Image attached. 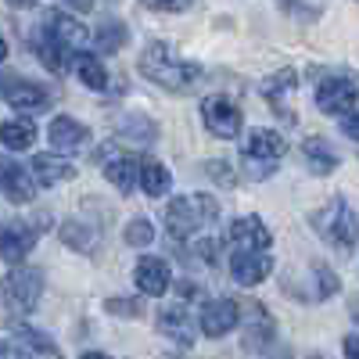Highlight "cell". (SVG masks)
<instances>
[{
  "label": "cell",
  "mask_w": 359,
  "mask_h": 359,
  "mask_svg": "<svg viewBox=\"0 0 359 359\" xmlns=\"http://www.w3.org/2000/svg\"><path fill=\"white\" fill-rule=\"evenodd\" d=\"M140 72L158 83L169 94H191L201 83V65L194 62H180V57L165 47V43H147L140 54Z\"/></svg>",
  "instance_id": "6da1fadb"
},
{
  "label": "cell",
  "mask_w": 359,
  "mask_h": 359,
  "mask_svg": "<svg viewBox=\"0 0 359 359\" xmlns=\"http://www.w3.org/2000/svg\"><path fill=\"white\" fill-rule=\"evenodd\" d=\"M216 219H219V201L212 194H184L169 201L165 208V226H169V237H176V241L212 226Z\"/></svg>",
  "instance_id": "7a4b0ae2"
},
{
  "label": "cell",
  "mask_w": 359,
  "mask_h": 359,
  "mask_svg": "<svg viewBox=\"0 0 359 359\" xmlns=\"http://www.w3.org/2000/svg\"><path fill=\"white\" fill-rule=\"evenodd\" d=\"M313 230L323 237L327 245H334L341 252L359 245V216L345 198H331L320 212H313Z\"/></svg>",
  "instance_id": "3957f363"
},
{
  "label": "cell",
  "mask_w": 359,
  "mask_h": 359,
  "mask_svg": "<svg viewBox=\"0 0 359 359\" xmlns=\"http://www.w3.org/2000/svg\"><path fill=\"white\" fill-rule=\"evenodd\" d=\"M40 294H43V273H40V269L22 266V262L15 269H8V277H4V298H8V306L15 313L36 309Z\"/></svg>",
  "instance_id": "277c9868"
},
{
  "label": "cell",
  "mask_w": 359,
  "mask_h": 359,
  "mask_svg": "<svg viewBox=\"0 0 359 359\" xmlns=\"http://www.w3.org/2000/svg\"><path fill=\"white\" fill-rule=\"evenodd\" d=\"M40 33H43V36H50L57 47H65L69 54L90 43L86 25H83L79 18L65 15V11H57V8H54V11H43V25H40Z\"/></svg>",
  "instance_id": "5b68a950"
},
{
  "label": "cell",
  "mask_w": 359,
  "mask_h": 359,
  "mask_svg": "<svg viewBox=\"0 0 359 359\" xmlns=\"http://www.w3.org/2000/svg\"><path fill=\"white\" fill-rule=\"evenodd\" d=\"M355 101H359V86L348 76H327L316 86V108L323 115H345L355 108Z\"/></svg>",
  "instance_id": "8992f818"
},
{
  "label": "cell",
  "mask_w": 359,
  "mask_h": 359,
  "mask_svg": "<svg viewBox=\"0 0 359 359\" xmlns=\"http://www.w3.org/2000/svg\"><path fill=\"white\" fill-rule=\"evenodd\" d=\"M36 237H40V230L33 223H22V219L0 223V259H8V262L18 266L29 252L36 248Z\"/></svg>",
  "instance_id": "52a82bcc"
},
{
  "label": "cell",
  "mask_w": 359,
  "mask_h": 359,
  "mask_svg": "<svg viewBox=\"0 0 359 359\" xmlns=\"http://www.w3.org/2000/svg\"><path fill=\"white\" fill-rule=\"evenodd\" d=\"M201 118H205V126L208 133H216L223 140L237 137L241 133V108H237L230 97H208L201 104Z\"/></svg>",
  "instance_id": "ba28073f"
},
{
  "label": "cell",
  "mask_w": 359,
  "mask_h": 359,
  "mask_svg": "<svg viewBox=\"0 0 359 359\" xmlns=\"http://www.w3.org/2000/svg\"><path fill=\"white\" fill-rule=\"evenodd\" d=\"M273 273V255L269 252H233L230 259V277L241 287H255Z\"/></svg>",
  "instance_id": "9c48e42d"
},
{
  "label": "cell",
  "mask_w": 359,
  "mask_h": 359,
  "mask_svg": "<svg viewBox=\"0 0 359 359\" xmlns=\"http://www.w3.org/2000/svg\"><path fill=\"white\" fill-rule=\"evenodd\" d=\"M237 323H241V306H237V302H230V298H212V302H205V309H201V331L208 338L230 334Z\"/></svg>",
  "instance_id": "30bf717a"
},
{
  "label": "cell",
  "mask_w": 359,
  "mask_h": 359,
  "mask_svg": "<svg viewBox=\"0 0 359 359\" xmlns=\"http://www.w3.org/2000/svg\"><path fill=\"white\" fill-rule=\"evenodd\" d=\"M0 194H4L8 201H15V205H25V201L36 198V180L29 176L25 165L0 158Z\"/></svg>",
  "instance_id": "8fae6325"
},
{
  "label": "cell",
  "mask_w": 359,
  "mask_h": 359,
  "mask_svg": "<svg viewBox=\"0 0 359 359\" xmlns=\"http://www.w3.org/2000/svg\"><path fill=\"white\" fill-rule=\"evenodd\" d=\"M230 241L237 245V252H266L273 245V233L259 216H241L230 223Z\"/></svg>",
  "instance_id": "7c38bea8"
},
{
  "label": "cell",
  "mask_w": 359,
  "mask_h": 359,
  "mask_svg": "<svg viewBox=\"0 0 359 359\" xmlns=\"http://www.w3.org/2000/svg\"><path fill=\"white\" fill-rule=\"evenodd\" d=\"M133 280L144 294H151V298H162L172 284V273H169V262L158 259V255H144L133 269Z\"/></svg>",
  "instance_id": "4fadbf2b"
},
{
  "label": "cell",
  "mask_w": 359,
  "mask_h": 359,
  "mask_svg": "<svg viewBox=\"0 0 359 359\" xmlns=\"http://www.w3.org/2000/svg\"><path fill=\"white\" fill-rule=\"evenodd\" d=\"M287 151V140L277 133V130H252L245 137V158L252 162H277L280 155Z\"/></svg>",
  "instance_id": "5bb4252c"
},
{
  "label": "cell",
  "mask_w": 359,
  "mask_h": 359,
  "mask_svg": "<svg viewBox=\"0 0 359 359\" xmlns=\"http://www.w3.org/2000/svg\"><path fill=\"white\" fill-rule=\"evenodd\" d=\"M29 176H33L40 187H57V184H65V180L76 176V165L62 155H36L29 162Z\"/></svg>",
  "instance_id": "9a60e30c"
},
{
  "label": "cell",
  "mask_w": 359,
  "mask_h": 359,
  "mask_svg": "<svg viewBox=\"0 0 359 359\" xmlns=\"http://www.w3.org/2000/svg\"><path fill=\"white\" fill-rule=\"evenodd\" d=\"M4 97H8V104L11 108H18V111H25V115H40L47 104H50V94L43 86H36V83H8L4 86Z\"/></svg>",
  "instance_id": "2e32d148"
},
{
  "label": "cell",
  "mask_w": 359,
  "mask_h": 359,
  "mask_svg": "<svg viewBox=\"0 0 359 359\" xmlns=\"http://www.w3.org/2000/svg\"><path fill=\"white\" fill-rule=\"evenodd\" d=\"M47 137H50V144L57 147V151H79V147L86 144V126L83 123H76V118H69V115H54L50 118V126H47Z\"/></svg>",
  "instance_id": "e0dca14e"
},
{
  "label": "cell",
  "mask_w": 359,
  "mask_h": 359,
  "mask_svg": "<svg viewBox=\"0 0 359 359\" xmlns=\"http://www.w3.org/2000/svg\"><path fill=\"white\" fill-rule=\"evenodd\" d=\"M158 331H162L169 341L184 345V348L194 345V323H191V313H187L184 306H169V309H162V313H158Z\"/></svg>",
  "instance_id": "ac0fdd59"
},
{
  "label": "cell",
  "mask_w": 359,
  "mask_h": 359,
  "mask_svg": "<svg viewBox=\"0 0 359 359\" xmlns=\"http://www.w3.org/2000/svg\"><path fill=\"white\" fill-rule=\"evenodd\" d=\"M294 90H298V72L294 69H280L277 76H269L266 83H262V94H266V101L269 104H273V111H280L284 118H287V123H291V111H287V97L294 94Z\"/></svg>",
  "instance_id": "d6986e66"
},
{
  "label": "cell",
  "mask_w": 359,
  "mask_h": 359,
  "mask_svg": "<svg viewBox=\"0 0 359 359\" xmlns=\"http://www.w3.org/2000/svg\"><path fill=\"white\" fill-rule=\"evenodd\" d=\"M137 172H140V162L133 155H104V176L115 191L130 194L137 187Z\"/></svg>",
  "instance_id": "ffe728a7"
},
{
  "label": "cell",
  "mask_w": 359,
  "mask_h": 359,
  "mask_svg": "<svg viewBox=\"0 0 359 359\" xmlns=\"http://www.w3.org/2000/svg\"><path fill=\"white\" fill-rule=\"evenodd\" d=\"M248 323H245V345L248 348H266L269 341H273V320H269V313L259 306V302H248Z\"/></svg>",
  "instance_id": "44dd1931"
},
{
  "label": "cell",
  "mask_w": 359,
  "mask_h": 359,
  "mask_svg": "<svg viewBox=\"0 0 359 359\" xmlns=\"http://www.w3.org/2000/svg\"><path fill=\"white\" fill-rule=\"evenodd\" d=\"M302 158H306V165H309L316 176H327V172L338 169V151H334V147L327 144L323 137H309V140L302 144Z\"/></svg>",
  "instance_id": "7402d4cb"
},
{
  "label": "cell",
  "mask_w": 359,
  "mask_h": 359,
  "mask_svg": "<svg viewBox=\"0 0 359 359\" xmlns=\"http://www.w3.org/2000/svg\"><path fill=\"white\" fill-rule=\"evenodd\" d=\"M137 180H140V187H144L147 198H162V194H169V187H172V176H169V169H165L158 158H144Z\"/></svg>",
  "instance_id": "603a6c76"
},
{
  "label": "cell",
  "mask_w": 359,
  "mask_h": 359,
  "mask_svg": "<svg viewBox=\"0 0 359 359\" xmlns=\"http://www.w3.org/2000/svg\"><path fill=\"white\" fill-rule=\"evenodd\" d=\"M0 144H4L8 151H29V147L36 144V126L29 123V118H11V123L0 126Z\"/></svg>",
  "instance_id": "cb8c5ba5"
},
{
  "label": "cell",
  "mask_w": 359,
  "mask_h": 359,
  "mask_svg": "<svg viewBox=\"0 0 359 359\" xmlns=\"http://www.w3.org/2000/svg\"><path fill=\"white\" fill-rule=\"evenodd\" d=\"M62 241L72 248V252H83V255H90L97 245H101V233L90 226V223H79V219H69L65 226H62Z\"/></svg>",
  "instance_id": "d4e9b609"
},
{
  "label": "cell",
  "mask_w": 359,
  "mask_h": 359,
  "mask_svg": "<svg viewBox=\"0 0 359 359\" xmlns=\"http://www.w3.org/2000/svg\"><path fill=\"white\" fill-rule=\"evenodd\" d=\"M130 40V29L123 25V22H101L97 29H94V43H97V50H104V54H115V50H123V43Z\"/></svg>",
  "instance_id": "484cf974"
},
{
  "label": "cell",
  "mask_w": 359,
  "mask_h": 359,
  "mask_svg": "<svg viewBox=\"0 0 359 359\" xmlns=\"http://www.w3.org/2000/svg\"><path fill=\"white\" fill-rule=\"evenodd\" d=\"M76 76L83 79V86H90V90H104L108 86V72H104V65L97 62L94 54H76Z\"/></svg>",
  "instance_id": "4316f807"
},
{
  "label": "cell",
  "mask_w": 359,
  "mask_h": 359,
  "mask_svg": "<svg viewBox=\"0 0 359 359\" xmlns=\"http://www.w3.org/2000/svg\"><path fill=\"white\" fill-rule=\"evenodd\" d=\"M33 47H36V54H40V62L50 69V72H65L69 69V50L65 47H57L50 36H33Z\"/></svg>",
  "instance_id": "83f0119b"
},
{
  "label": "cell",
  "mask_w": 359,
  "mask_h": 359,
  "mask_svg": "<svg viewBox=\"0 0 359 359\" xmlns=\"http://www.w3.org/2000/svg\"><path fill=\"white\" fill-rule=\"evenodd\" d=\"M118 130L123 133H130V140H155V133H158V126L151 123V118H140V115H133V118H118Z\"/></svg>",
  "instance_id": "f1b7e54d"
},
{
  "label": "cell",
  "mask_w": 359,
  "mask_h": 359,
  "mask_svg": "<svg viewBox=\"0 0 359 359\" xmlns=\"http://www.w3.org/2000/svg\"><path fill=\"white\" fill-rule=\"evenodd\" d=\"M104 309H108L111 316H126V320L144 316V302H140V298H108Z\"/></svg>",
  "instance_id": "f546056e"
},
{
  "label": "cell",
  "mask_w": 359,
  "mask_h": 359,
  "mask_svg": "<svg viewBox=\"0 0 359 359\" xmlns=\"http://www.w3.org/2000/svg\"><path fill=\"white\" fill-rule=\"evenodd\" d=\"M126 241L133 245V248H147L155 241V226L147 223V219H133L130 226H126Z\"/></svg>",
  "instance_id": "4dcf8cb0"
},
{
  "label": "cell",
  "mask_w": 359,
  "mask_h": 359,
  "mask_svg": "<svg viewBox=\"0 0 359 359\" xmlns=\"http://www.w3.org/2000/svg\"><path fill=\"white\" fill-rule=\"evenodd\" d=\"M313 273H316V298H331V294L341 287L338 277H334L327 266H313Z\"/></svg>",
  "instance_id": "1f68e13d"
},
{
  "label": "cell",
  "mask_w": 359,
  "mask_h": 359,
  "mask_svg": "<svg viewBox=\"0 0 359 359\" xmlns=\"http://www.w3.org/2000/svg\"><path fill=\"white\" fill-rule=\"evenodd\" d=\"M18 338H25L36 352H47V355H54V352H57V348H54V341H50L43 331H33V327H18Z\"/></svg>",
  "instance_id": "d6a6232c"
},
{
  "label": "cell",
  "mask_w": 359,
  "mask_h": 359,
  "mask_svg": "<svg viewBox=\"0 0 359 359\" xmlns=\"http://www.w3.org/2000/svg\"><path fill=\"white\" fill-rule=\"evenodd\" d=\"M144 4L155 8V11H187L191 0H144Z\"/></svg>",
  "instance_id": "836d02e7"
},
{
  "label": "cell",
  "mask_w": 359,
  "mask_h": 359,
  "mask_svg": "<svg viewBox=\"0 0 359 359\" xmlns=\"http://www.w3.org/2000/svg\"><path fill=\"white\" fill-rule=\"evenodd\" d=\"M198 252H201V259H205L208 266H212V262H216V252H219V241H212V237H208V241L198 245Z\"/></svg>",
  "instance_id": "e575fe53"
},
{
  "label": "cell",
  "mask_w": 359,
  "mask_h": 359,
  "mask_svg": "<svg viewBox=\"0 0 359 359\" xmlns=\"http://www.w3.org/2000/svg\"><path fill=\"white\" fill-rule=\"evenodd\" d=\"M280 4L294 15H302V18H316V8H306V4H298V0H280Z\"/></svg>",
  "instance_id": "d590c367"
},
{
  "label": "cell",
  "mask_w": 359,
  "mask_h": 359,
  "mask_svg": "<svg viewBox=\"0 0 359 359\" xmlns=\"http://www.w3.org/2000/svg\"><path fill=\"white\" fill-rule=\"evenodd\" d=\"M341 130H345V137H352V140H359V111H352L345 123H341Z\"/></svg>",
  "instance_id": "8d00e7d4"
},
{
  "label": "cell",
  "mask_w": 359,
  "mask_h": 359,
  "mask_svg": "<svg viewBox=\"0 0 359 359\" xmlns=\"http://www.w3.org/2000/svg\"><path fill=\"white\" fill-rule=\"evenodd\" d=\"M0 359H33V355L22 352L18 345H0Z\"/></svg>",
  "instance_id": "74e56055"
},
{
  "label": "cell",
  "mask_w": 359,
  "mask_h": 359,
  "mask_svg": "<svg viewBox=\"0 0 359 359\" xmlns=\"http://www.w3.org/2000/svg\"><path fill=\"white\" fill-rule=\"evenodd\" d=\"M345 359H359V334L345 338Z\"/></svg>",
  "instance_id": "f35d334b"
},
{
  "label": "cell",
  "mask_w": 359,
  "mask_h": 359,
  "mask_svg": "<svg viewBox=\"0 0 359 359\" xmlns=\"http://www.w3.org/2000/svg\"><path fill=\"white\" fill-rule=\"evenodd\" d=\"M266 359H294V355H291V348H284V345H273V348L266 352Z\"/></svg>",
  "instance_id": "ab89813d"
},
{
  "label": "cell",
  "mask_w": 359,
  "mask_h": 359,
  "mask_svg": "<svg viewBox=\"0 0 359 359\" xmlns=\"http://www.w3.org/2000/svg\"><path fill=\"white\" fill-rule=\"evenodd\" d=\"M65 4H69V8H76V11H90V8L97 4V0H65Z\"/></svg>",
  "instance_id": "60d3db41"
},
{
  "label": "cell",
  "mask_w": 359,
  "mask_h": 359,
  "mask_svg": "<svg viewBox=\"0 0 359 359\" xmlns=\"http://www.w3.org/2000/svg\"><path fill=\"white\" fill-rule=\"evenodd\" d=\"M8 4H11V8H33L36 0H8Z\"/></svg>",
  "instance_id": "b9f144b4"
},
{
  "label": "cell",
  "mask_w": 359,
  "mask_h": 359,
  "mask_svg": "<svg viewBox=\"0 0 359 359\" xmlns=\"http://www.w3.org/2000/svg\"><path fill=\"white\" fill-rule=\"evenodd\" d=\"M79 359H111V355H104V352H86V355H79Z\"/></svg>",
  "instance_id": "7bdbcfd3"
},
{
  "label": "cell",
  "mask_w": 359,
  "mask_h": 359,
  "mask_svg": "<svg viewBox=\"0 0 359 359\" xmlns=\"http://www.w3.org/2000/svg\"><path fill=\"white\" fill-rule=\"evenodd\" d=\"M8 57V43H4V36H0V62Z\"/></svg>",
  "instance_id": "ee69618b"
}]
</instances>
